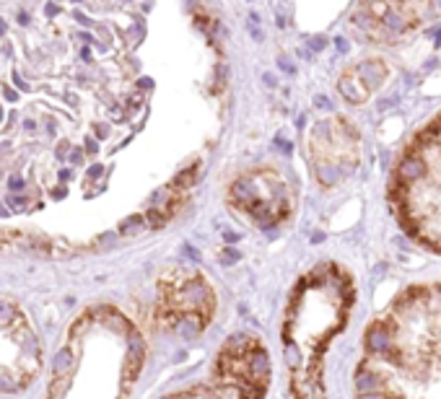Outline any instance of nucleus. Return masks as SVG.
<instances>
[{"mask_svg": "<svg viewBox=\"0 0 441 399\" xmlns=\"http://www.w3.org/2000/svg\"><path fill=\"white\" fill-rule=\"evenodd\" d=\"M44 369V345L19 301L0 296V394L29 389Z\"/></svg>", "mask_w": 441, "mask_h": 399, "instance_id": "1", "label": "nucleus"}, {"mask_svg": "<svg viewBox=\"0 0 441 399\" xmlns=\"http://www.w3.org/2000/svg\"><path fill=\"white\" fill-rule=\"evenodd\" d=\"M395 348L390 322H371L366 329V353L369 355H387Z\"/></svg>", "mask_w": 441, "mask_h": 399, "instance_id": "2", "label": "nucleus"}, {"mask_svg": "<svg viewBox=\"0 0 441 399\" xmlns=\"http://www.w3.org/2000/svg\"><path fill=\"white\" fill-rule=\"evenodd\" d=\"M429 174H431V171H429L426 158H423L421 154H415V151L405 156L400 164H397V169H395V179H400L405 185H415V182L426 179Z\"/></svg>", "mask_w": 441, "mask_h": 399, "instance_id": "3", "label": "nucleus"}, {"mask_svg": "<svg viewBox=\"0 0 441 399\" xmlns=\"http://www.w3.org/2000/svg\"><path fill=\"white\" fill-rule=\"evenodd\" d=\"M338 91L348 104H366L369 102V96H371L369 86L361 81V75L356 71H348V73H343V75H340Z\"/></svg>", "mask_w": 441, "mask_h": 399, "instance_id": "4", "label": "nucleus"}, {"mask_svg": "<svg viewBox=\"0 0 441 399\" xmlns=\"http://www.w3.org/2000/svg\"><path fill=\"white\" fill-rule=\"evenodd\" d=\"M353 71L361 75V81L369 86V91L374 93L377 89H381L384 86V81H387V75H390V71H387V65L381 60H377V57H369V60L359 62Z\"/></svg>", "mask_w": 441, "mask_h": 399, "instance_id": "5", "label": "nucleus"}, {"mask_svg": "<svg viewBox=\"0 0 441 399\" xmlns=\"http://www.w3.org/2000/svg\"><path fill=\"white\" fill-rule=\"evenodd\" d=\"M228 197H231V203L239 205V207H249V205H255L260 200V192H257V182L252 176H239L236 182H231L228 187Z\"/></svg>", "mask_w": 441, "mask_h": 399, "instance_id": "6", "label": "nucleus"}, {"mask_svg": "<svg viewBox=\"0 0 441 399\" xmlns=\"http://www.w3.org/2000/svg\"><path fill=\"white\" fill-rule=\"evenodd\" d=\"M244 360H246V366H249V376L267 387V381H270V358H267V350L262 348V345H257L255 350L246 353Z\"/></svg>", "mask_w": 441, "mask_h": 399, "instance_id": "7", "label": "nucleus"}, {"mask_svg": "<svg viewBox=\"0 0 441 399\" xmlns=\"http://www.w3.org/2000/svg\"><path fill=\"white\" fill-rule=\"evenodd\" d=\"M203 327H206V319L200 317L197 311H182V317L177 322L174 332L185 340H195L197 335L203 332Z\"/></svg>", "mask_w": 441, "mask_h": 399, "instance_id": "8", "label": "nucleus"}, {"mask_svg": "<svg viewBox=\"0 0 441 399\" xmlns=\"http://www.w3.org/2000/svg\"><path fill=\"white\" fill-rule=\"evenodd\" d=\"M312 174L322 187H332L343 179V171L338 169L335 161H312Z\"/></svg>", "mask_w": 441, "mask_h": 399, "instance_id": "9", "label": "nucleus"}, {"mask_svg": "<svg viewBox=\"0 0 441 399\" xmlns=\"http://www.w3.org/2000/svg\"><path fill=\"white\" fill-rule=\"evenodd\" d=\"M283 358H286V366H288V369L296 371L298 366H301V360H304V355H301V350H298V345H294V342H288L286 348H283Z\"/></svg>", "mask_w": 441, "mask_h": 399, "instance_id": "10", "label": "nucleus"}, {"mask_svg": "<svg viewBox=\"0 0 441 399\" xmlns=\"http://www.w3.org/2000/svg\"><path fill=\"white\" fill-rule=\"evenodd\" d=\"M239 252H236V249H224V252H221V259H224V265H234V262H239Z\"/></svg>", "mask_w": 441, "mask_h": 399, "instance_id": "11", "label": "nucleus"}, {"mask_svg": "<svg viewBox=\"0 0 441 399\" xmlns=\"http://www.w3.org/2000/svg\"><path fill=\"white\" fill-rule=\"evenodd\" d=\"M325 47H327V39H325V37H314V39L309 41V50L312 52H322Z\"/></svg>", "mask_w": 441, "mask_h": 399, "instance_id": "12", "label": "nucleus"}, {"mask_svg": "<svg viewBox=\"0 0 441 399\" xmlns=\"http://www.w3.org/2000/svg\"><path fill=\"white\" fill-rule=\"evenodd\" d=\"M278 68L283 73H288V75H294V62H288L286 57H278Z\"/></svg>", "mask_w": 441, "mask_h": 399, "instance_id": "13", "label": "nucleus"}, {"mask_svg": "<svg viewBox=\"0 0 441 399\" xmlns=\"http://www.w3.org/2000/svg\"><path fill=\"white\" fill-rule=\"evenodd\" d=\"M276 145H278V148H280V151H283V154H291V151H294V145L286 143L283 138H276Z\"/></svg>", "mask_w": 441, "mask_h": 399, "instance_id": "14", "label": "nucleus"}, {"mask_svg": "<svg viewBox=\"0 0 441 399\" xmlns=\"http://www.w3.org/2000/svg\"><path fill=\"white\" fill-rule=\"evenodd\" d=\"M224 239H226V244H236V241H239V234H231V231H226Z\"/></svg>", "mask_w": 441, "mask_h": 399, "instance_id": "15", "label": "nucleus"}, {"mask_svg": "<svg viewBox=\"0 0 441 399\" xmlns=\"http://www.w3.org/2000/svg\"><path fill=\"white\" fill-rule=\"evenodd\" d=\"M185 254L190 257V259H195V262H200V254H197L192 246H185Z\"/></svg>", "mask_w": 441, "mask_h": 399, "instance_id": "16", "label": "nucleus"}, {"mask_svg": "<svg viewBox=\"0 0 441 399\" xmlns=\"http://www.w3.org/2000/svg\"><path fill=\"white\" fill-rule=\"evenodd\" d=\"M314 104H317L319 109H330V102L325 99V96H317V99H314Z\"/></svg>", "mask_w": 441, "mask_h": 399, "instance_id": "17", "label": "nucleus"}, {"mask_svg": "<svg viewBox=\"0 0 441 399\" xmlns=\"http://www.w3.org/2000/svg\"><path fill=\"white\" fill-rule=\"evenodd\" d=\"M335 47H338V50L345 55V52H348V41H345V39H335Z\"/></svg>", "mask_w": 441, "mask_h": 399, "instance_id": "18", "label": "nucleus"}, {"mask_svg": "<svg viewBox=\"0 0 441 399\" xmlns=\"http://www.w3.org/2000/svg\"><path fill=\"white\" fill-rule=\"evenodd\" d=\"M265 83H267V86H276V78H273V73H265Z\"/></svg>", "mask_w": 441, "mask_h": 399, "instance_id": "19", "label": "nucleus"}, {"mask_svg": "<svg viewBox=\"0 0 441 399\" xmlns=\"http://www.w3.org/2000/svg\"><path fill=\"white\" fill-rule=\"evenodd\" d=\"M322 239H325V234H319V231H317V234H312V241H314V244H319Z\"/></svg>", "mask_w": 441, "mask_h": 399, "instance_id": "20", "label": "nucleus"}, {"mask_svg": "<svg viewBox=\"0 0 441 399\" xmlns=\"http://www.w3.org/2000/svg\"><path fill=\"white\" fill-rule=\"evenodd\" d=\"M436 47H441V31H439V37H436Z\"/></svg>", "mask_w": 441, "mask_h": 399, "instance_id": "21", "label": "nucleus"}, {"mask_svg": "<svg viewBox=\"0 0 441 399\" xmlns=\"http://www.w3.org/2000/svg\"><path fill=\"white\" fill-rule=\"evenodd\" d=\"M3 31H6V24H3V21H0V34H3Z\"/></svg>", "mask_w": 441, "mask_h": 399, "instance_id": "22", "label": "nucleus"}, {"mask_svg": "<svg viewBox=\"0 0 441 399\" xmlns=\"http://www.w3.org/2000/svg\"><path fill=\"white\" fill-rule=\"evenodd\" d=\"M298 399H309V397H298Z\"/></svg>", "mask_w": 441, "mask_h": 399, "instance_id": "23", "label": "nucleus"}]
</instances>
